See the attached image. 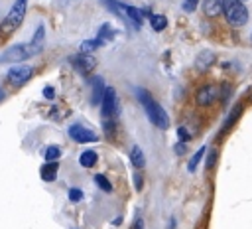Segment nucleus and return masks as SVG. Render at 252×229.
<instances>
[{
	"instance_id": "obj_1",
	"label": "nucleus",
	"mask_w": 252,
	"mask_h": 229,
	"mask_svg": "<svg viewBox=\"0 0 252 229\" xmlns=\"http://www.w3.org/2000/svg\"><path fill=\"white\" fill-rule=\"evenodd\" d=\"M136 97H138V101L142 103V107H144V111H146V114H148L150 122H152L154 126H158V128L165 130V128L169 126V116H167L165 109H163L158 101H154V97L150 95V91H148V89L138 87V89H136Z\"/></svg>"
},
{
	"instance_id": "obj_2",
	"label": "nucleus",
	"mask_w": 252,
	"mask_h": 229,
	"mask_svg": "<svg viewBox=\"0 0 252 229\" xmlns=\"http://www.w3.org/2000/svg\"><path fill=\"white\" fill-rule=\"evenodd\" d=\"M26 10H28V0H16L10 8V12L4 16V20L0 22V41L8 39L24 22L26 18Z\"/></svg>"
},
{
	"instance_id": "obj_3",
	"label": "nucleus",
	"mask_w": 252,
	"mask_h": 229,
	"mask_svg": "<svg viewBox=\"0 0 252 229\" xmlns=\"http://www.w3.org/2000/svg\"><path fill=\"white\" fill-rule=\"evenodd\" d=\"M41 51V47H37L33 41L30 43H18V45H12L10 49H6L2 55H0V63H20V61H26L33 55H37Z\"/></svg>"
},
{
	"instance_id": "obj_4",
	"label": "nucleus",
	"mask_w": 252,
	"mask_h": 229,
	"mask_svg": "<svg viewBox=\"0 0 252 229\" xmlns=\"http://www.w3.org/2000/svg\"><path fill=\"white\" fill-rule=\"evenodd\" d=\"M222 14L226 22L234 28H240L248 22V10L242 0H222Z\"/></svg>"
},
{
	"instance_id": "obj_5",
	"label": "nucleus",
	"mask_w": 252,
	"mask_h": 229,
	"mask_svg": "<svg viewBox=\"0 0 252 229\" xmlns=\"http://www.w3.org/2000/svg\"><path fill=\"white\" fill-rule=\"evenodd\" d=\"M118 113H120V107H118V99H116V89L106 87L102 103H100V114H102V118H116Z\"/></svg>"
},
{
	"instance_id": "obj_6",
	"label": "nucleus",
	"mask_w": 252,
	"mask_h": 229,
	"mask_svg": "<svg viewBox=\"0 0 252 229\" xmlns=\"http://www.w3.org/2000/svg\"><path fill=\"white\" fill-rule=\"evenodd\" d=\"M69 63L73 65V69L79 73V75H89V73H93L94 71V65H96V61H94V57L91 55V53H83V51H79L77 55H71L69 57Z\"/></svg>"
},
{
	"instance_id": "obj_7",
	"label": "nucleus",
	"mask_w": 252,
	"mask_h": 229,
	"mask_svg": "<svg viewBox=\"0 0 252 229\" xmlns=\"http://www.w3.org/2000/svg\"><path fill=\"white\" fill-rule=\"evenodd\" d=\"M32 77H33V67H30V65H18V63L14 67H10L8 73H6V81L10 85H16V87L28 83Z\"/></svg>"
},
{
	"instance_id": "obj_8",
	"label": "nucleus",
	"mask_w": 252,
	"mask_h": 229,
	"mask_svg": "<svg viewBox=\"0 0 252 229\" xmlns=\"http://www.w3.org/2000/svg\"><path fill=\"white\" fill-rule=\"evenodd\" d=\"M67 132H69V138L75 140V142H79V144H91V142H96L98 140V136H96L94 130H91V128H87L85 124H79V122L71 124Z\"/></svg>"
},
{
	"instance_id": "obj_9",
	"label": "nucleus",
	"mask_w": 252,
	"mask_h": 229,
	"mask_svg": "<svg viewBox=\"0 0 252 229\" xmlns=\"http://www.w3.org/2000/svg\"><path fill=\"white\" fill-rule=\"evenodd\" d=\"M219 99V87L217 85H203L195 91V103L199 107H209Z\"/></svg>"
},
{
	"instance_id": "obj_10",
	"label": "nucleus",
	"mask_w": 252,
	"mask_h": 229,
	"mask_svg": "<svg viewBox=\"0 0 252 229\" xmlns=\"http://www.w3.org/2000/svg\"><path fill=\"white\" fill-rule=\"evenodd\" d=\"M91 83H93V93H91V103L93 105H100L102 103V97H104V91H106V85H104V81H102V77H93L91 79Z\"/></svg>"
},
{
	"instance_id": "obj_11",
	"label": "nucleus",
	"mask_w": 252,
	"mask_h": 229,
	"mask_svg": "<svg viewBox=\"0 0 252 229\" xmlns=\"http://www.w3.org/2000/svg\"><path fill=\"white\" fill-rule=\"evenodd\" d=\"M57 172H59V162L53 160V162H45L41 168H39V176L43 182H55L57 180Z\"/></svg>"
},
{
	"instance_id": "obj_12",
	"label": "nucleus",
	"mask_w": 252,
	"mask_h": 229,
	"mask_svg": "<svg viewBox=\"0 0 252 229\" xmlns=\"http://www.w3.org/2000/svg\"><path fill=\"white\" fill-rule=\"evenodd\" d=\"M122 8H124V14H126V20H130L134 28H140L142 22H144V12L136 6H130V4H122Z\"/></svg>"
},
{
	"instance_id": "obj_13",
	"label": "nucleus",
	"mask_w": 252,
	"mask_h": 229,
	"mask_svg": "<svg viewBox=\"0 0 252 229\" xmlns=\"http://www.w3.org/2000/svg\"><path fill=\"white\" fill-rule=\"evenodd\" d=\"M215 59H217V55H215L213 51H201V53L197 55V59H195V67H197L199 71H207V69L215 63Z\"/></svg>"
},
{
	"instance_id": "obj_14",
	"label": "nucleus",
	"mask_w": 252,
	"mask_h": 229,
	"mask_svg": "<svg viewBox=\"0 0 252 229\" xmlns=\"http://www.w3.org/2000/svg\"><path fill=\"white\" fill-rule=\"evenodd\" d=\"M203 12L207 18H217L222 12V0H203Z\"/></svg>"
},
{
	"instance_id": "obj_15",
	"label": "nucleus",
	"mask_w": 252,
	"mask_h": 229,
	"mask_svg": "<svg viewBox=\"0 0 252 229\" xmlns=\"http://www.w3.org/2000/svg\"><path fill=\"white\" fill-rule=\"evenodd\" d=\"M104 45V41L102 39H98V38H91V39H85V41H81V51L83 53H94L98 47H102Z\"/></svg>"
},
{
	"instance_id": "obj_16",
	"label": "nucleus",
	"mask_w": 252,
	"mask_h": 229,
	"mask_svg": "<svg viewBox=\"0 0 252 229\" xmlns=\"http://www.w3.org/2000/svg\"><path fill=\"white\" fill-rule=\"evenodd\" d=\"M114 36H116V30H114L110 24H102V26L98 28V32H96V38H98V39H102L104 43L112 41V39H114Z\"/></svg>"
},
{
	"instance_id": "obj_17",
	"label": "nucleus",
	"mask_w": 252,
	"mask_h": 229,
	"mask_svg": "<svg viewBox=\"0 0 252 229\" xmlns=\"http://www.w3.org/2000/svg\"><path fill=\"white\" fill-rule=\"evenodd\" d=\"M96 160H98V156H96L94 150H83L81 156H79V162H81L83 168H93L96 164Z\"/></svg>"
},
{
	"instance_id": "obj_18",
	"label": "nucleus",
	"mask_w": 252,
	"mask_h": 229,
	"mask_svg": "<svg viewBox=\"0 0 252 229\" xmlns=\"http://www.w3.org/2000/svg\"><path fill=\"white\" fill-rule=\"evenodd\" d=\"M130 162H132L134 168H144L146 156H144V152H142L140 146H132V150H130Z\"/></svg>"
},
{
	"instance_id": "obj_19",
	"label": "nucleus",
	"mask_w": 252,
	"mask_h": 229,
	"mask_svg": "<svg viewBox=\"0 0 252 229\" xmlns=\"http://www.w3.org/2000/svg\"><path fill=\"white\" fill-rule=\"evenodd\" d=\"M150 26L154 32H163L167 26V18L163 14H152L150 16Z\"/></svg>"
},
{
	"instance_id": "obj_20",
	"label": "nucleus",
	"mask_w": 252,
	"mask_h": 229,
	"mask_svg": "<svg viewBox=\"0 0 252 229\" xmlns=\"http://www.w3.org/2000/svg\"><path fill=\"white\" fill-rule=\"evenodd\" d=\"M240 113H242V105H236V107L230 111V116L224 120V124H222V132H226V130H228V128L234 124V120L240 116Z\"/></svg>"
},
{
	"instance_id": "obj_21",
	"label": "nucleus",
	"mask_w": 252,
	"mask_h": 229,
	"mask_svg": "<svg viewBox=\"0 0 252 229\" xmlns=\"http://www.w3.org/2000/svg\"><path fill=\"white\" fill-rule=\"evenodd\" d=\"M94 184L102 190V191H112V184H110V180L104 176V174H94Z\"/></svg>"
},
{
	"instance_id": "obj_22",
	"label": "nucleus",
	"mask_w": 252,
	"mask_h": 229,
	"mask_svg": "<svg viewBox=\"0 0 252 229\" xmlns=\"http://www.w3.org/2000/svg\"><path fill=\"white\" fill-rule=\"evenodd\" d=\"M43 156H45V162H53V160H57L61 156V148L57 144H51V146L45 148V154Z\"/></svg>"
},
{
	"instance_id": "obj_23",
	"label": "nucleus",
	"mask_w": 252,
	"mask_h": 229,
	"mask_svg": "<svg viewBox=\"0 0 252 229\" xmlns=\"http://www.w3.org/2000/svg\"><path fill=\"white\" fill-rule=\"evenodd\" d=\"M203 154H205V146H201V148L193 154V158L189 160V164H187V170H189V172H195V170H197V166H199V162H201Z\"/></svg>"
},
{
	"instance_id": "obj_24",
	"label": "nucleus",
	"mask_w": 252,
	"mask_h": 229,
	"mask_svg": "<svg viewBox=\"0 0 252 229\" xmlns=\"http://www.w3.org/2000/svg\"><path fill=\"white\" fill-rule=\"evenodd\" d=\"M43 38H45V28H43V26H37V30H35V34H33L32 41H33L37 47H41V49H43Z\"/></svg>"
},
{
	"instance_id": "obj_25",
	"label": "nucleus",
	"mask_w": 252,
	"mask_h": 229,
	"mask_svg": "<svg viewBox=\"0 0 252 229\" xmlns=\"http://www.w3.org/2000/svg\"><path fill=\"white\" fill-rule=\"evenodd\" d=\"M104 132H106V136L108 138H112L114 136V128H116V118H104Z\"/></svg>"
},
{
	"instance_id": "obj_26",
	"label": "nucleus",
	"mask_w": 252,
	"mask_h": 229,
	"mask_svg": "<svg viewBox=\"0 0 252 229\" xmlns=\"http://www.w3.org/2000/svg\"><path fill=\"white\" fill-rule=\"evenodd\" d=\"M83 199V190L81 188H69V201L77 203Z\"/></svg>"
},
{
	"instance_id": "obj_27",
	"label": "nucleus",
	"mask_w": 252,
	"mask_h": 229,
	"mask_svg": "<svg viewBox=\"0 0 252 229\" xmlns=\"http://www.w3.org/2000/svg\"><path fill=\"white\" fill-rule=\"evenodd\" d=\"M177 136H179L181 142H189V140H191V134H189V130H187L185 126H179V128H177Z\"/></svg>"
},
{
	"instance_id": "obj_28",
	"label": "nucleus",
	"mask_w": 252,
	"mask_h": 229,
	"mask_svg": "<svg viewBox=\"0 0 252 229\" xmlns=\"http://www.w3.org/2000/svg\"><path fill=\"white\" fill-rule=\"evenodd\" d=\"M132 180H134V188H136V191H142V188H144V178H142V174L136 172V174L132 176Z\"/></svg>"
},
{
	"instance_id": "obj_29",
	"label": "nucleus",
	"mask_w": 252,
	"mask_h": 229,
	"mask_svg": "<svg viewBox=\"0 0 252 229\" xmlns=\"http://www.w3.org/2000/svg\"><path fill=\"white\" fill-rule=\"evenodd\" d=\"M197 4H199V0H183V10L185 12H195Z\"/></svg>"
},
{
	"instance_id": "obj_30",
	"label": "nucleus",
	"mask_w": 252,
	"mask_h": 229,
	"mask_svg": "<svg viewBox=\"0 0 252 229\" xmlns=\"http://www.w3.org/2000/svg\"><path fill=\"white\" fill-rule=\"evenodd\" d=\"M173 152H175L177 156H183V154L187 152V146H185V142H181V140H179V142L173 146Z\"/></svg>"
},
{
	"instance_id": "obj_31",
	"label": "nucleus",
	"mask_w": 252,
	"mask_h": 229,
	"mask_svg": "<svg viewBox=\"0 0 252 229\" xmlns=\"http://www.w3.org/2000/svg\"><path fill=\"white\" fill-rule=\"evenodd\" d=\"M41 93H43V97H45L47 101H53V99H55V89H53V87H43Z\"/></svg>"
},
{
	"instance_id": "obj_32",
	"label": "nucleus",
	"mask_w": 252,
	"mask_h": 229,
	"mask_svg": "<svg viewBox=\"0 0 252 229\" xmlns=\"http://www.w3.org/2000/svg\"><path fill=\"white\" fill-rule=\"evenodd\" d=\"M215 160H217V152H211L209 154V160H207V168H211L215 164Z\"/></svg>"
},
{
	"instance_id": "obj_33",
	"label": "nucleus",
	"mask_w": 252,
	"mask_h": 229,
	"mask_svg": "<svg viewBox=\"0 0 252 229\" xmlns=\"http://www.w3.org/2000/svg\"><path fill=\"white\" fill-rule=\"evenodd\" d=\"M132 229H144V223H142V219H136L134 221V227Z\"/></svg>"
},
{
	"instance_id": "obj_34",
	"label": "nucleus",
	"mask_w": 252,
	"mask_h": 229,
	"mask_svg": "<svg viewBox=\"0 0 252 229\" xmlns=\"http://www.w3.org/2000/svg\"><path fill=\"white\" fill-rule=\"evenodd\" d=\"M2 99H4V91L0 89V101H2Z\"/></svg>"
},
{
	"instance_id": "obj_35",
	"label": "nucleus",
	"mask_w": 252,
	"mask_h": 229,
	"mask_svg": "<svg viewBox=\"0 0 252 229\" xmlns=\"http://www.w3.org/2000/svg\"><path fill=\"white\" fill-rule=\"evenodd\" d=\"M242 2H244V0H242Z\"/></svg>"
},
{
	"instance_id": "obj_36",
	"label": "nucleus",
	"mask_w": 252,
	"mask_h": 229,
	"mask_svg": "<svg viewBox=\"0 0 252 229\" xmlns=\"http://www.w3.org/2000/svg\"><path fill=\"white\" fill-rule=\"evenodd\" d=\"M250 39H252V38H250Z\"/></svg>"
}]
</instances>
